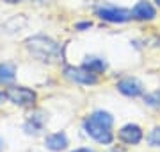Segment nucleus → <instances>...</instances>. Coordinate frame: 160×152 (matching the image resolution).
Listing matches in <instances>:
<instances>
[{
    "label": "nucleus",
    "instance_id": "1",
    "mask_svg": "<svg viewBox=\"0 0 160 152\" xmlns=\"http://www.w3.org/2000/svg\"><path fill=\"white\" fill-rule=\"evenodd\" d=\"M25 45L27 50L43 63H57L62 56L61 45L46 36H32L25 41Z\"/></svg>",
    "mask_w": 160,
    "mask_h": 152
},
{
    "label": "nucleus",
    "instance_id": "2",
    "mask_svg": "<svg viewBox=\"0 0 160 152\" xmlns=\"http://www.w3.org/2000/svg\"><path fill=\"white\" fill-rule=\"evenodd\" d=\"M112 122H114V118L110 117L107 111H96L86 120L84 127H86V133L91 136L92 140H96L98 143L107 145L114 138L112 136V131H110Z\"/></svg>",
    "mask_w": 160,
    "mask_h": 152
},
{
    "label": "nucleus",
    "instance_id": "3",
    "mask_svg": "<svg viewBox=\"0 0 160 152\" xmlns=\"http://www.w3.org/2000/svg\"><path fill=\"white\" fill-rule=\"evenodd\" d=\"M6 99L11 100L12 104L16 106H32L38 100V95H36L34 90L30 88H25V86H11V88H7L6 91Z\"/></svg>",
    "mask_w": 160,
    "mask_h": 152
},
{
    "label": "nucleus",
    "instance_id": "4",
    "mask_svg": "<svg viewBox=\"0 0 160 152\" xmlns=\"http://www.w3.org/2000/svg\"><path fill=\"white\" fill-rule=\"evenodd\" d=\"M64 75L71 82H78V84H96V73H91L89 70L82 68H75V66H66L64 68Z\"/></svg>",
    "mask_w": 160,
    "mask_h": 152
},
{
    "label": "nucleus",
    "instance_id": "5",
    "mask_svg": "<svg viewBox=\"0 0 160 152\" xmlns=\"http://www.w3.org/2000/svg\"><path fill=\"white\" fill-rule=\"evenodd\" d=\"M98 16L105 20V22H112V24H123L132 20V11L126 9H118V7H102L98 9Z\"/></svg>",
    "mask_w": 160,
    "mask_h": 152
},
{
    "label": "nucleus",
    "instance_id": "6",
    "mask_svg": "<svg viewBox=\"0 0 160 152\" xmlns=\"http://www.w3.org/2000/svg\"><path fill=\"white\" fill-rule=\"evenodd\" d=\"M118 90L123 95H126V97H139V95H142L144 86H142V82L137 81V79L126 77V79H121L118 82Z\"/></svg>",
    "mask_w": 160,
    "mask_h": 152
},
{
    "label": "nucleus",
    "instance_id": "7",
    "mask_svg": "<svg viewBox=\"0 0 160 152\" xmlns=\"http://www.w3.org/2000/svg\"><path fill=\"white\" fill-rule=\"evenodd\" d=\"M119 140L128 143V145H137L139 141L142 140V131L135 123H128L119 131Z\"/></svg>",
    "mask_w": 160,
    "mask_h": 152
},
{
    "label": "nucleus",
    "instance_id": "8",
    "mask_svg": "<svg viewBox=\"0 0 160 152\" xmlns=\"http://www.w3.org/2000/svg\"><path fill=\"white\" fill-rule=\"evenodd\" d=\"M132 16L135 20H153L157 16V13H155V7L149 2L142 0V2H139L137 6L132 9Z\"/></svg>",
    "mask_w": 160,
    "mask_h": 152
},
{
    "label": "nucleus",
    "instance_id": "9",
    "mask_svg": "<svg viewBox=\"0 0 160 152\" xmlns=\"http://www.w3.org/2000/svg\"><path fill=\"white\" fill-rule=\"evenodd\" d=\"M45 145H46V149H50V150H53V152H61L68 147V136L64 134V133L50 134L45 140Z\"/></svg>",
    "mask_w": 160,
    "mask_h": 152
},
{
    "label": "nucleus",
    "instance_id": "10",
    "mask_svg": "<svg viewBox=\"0 0 160 152\" xmlns=\"http://www.w3.org/2000/svg\"><path fill=\"white\" fill-rule=\"evenodd\" d=\"M14 77H16V70H14L12 64L9 63L0 64V84H9V82L14 81Z\"/></svg>",
    "mask_w": 160,
    "mask_h": 152
},
{
    "label": "nucleus",
    "instance_id": "11",
    "mask_svg": "<svg viewBox=\"0 0 160 152\" xmlns=\"http://www.w3.org/2000/svg\"><path fill=\"white\" fill-rule=\"evenodd\" d=\"M84 68L89 70L91 73H100L107 68V63L103 61V59H98V57H87L84 61Z\"/></svg>",
    "mask_w": 160,
    "mask_h": 152
},
{
    "label": "nucleus",
    "instance_id": "12",
    "mask_svg": "<svg viewBox=\"0 0 160 152\" xmlns=\"http://www.w3.org/2000/svg\"><path fill=\"white\" fill-rule=\"evenodd\" d=\"M148 141H149V145H153V147H160V127H155L153 131L149 133Z\"/></svg>",
    "mask_w": 160,
    "mask_h": 152
},
{
    "label": "nucleus",
    "instance_id": "13",
    "mask_svg": "<svg viewBox=\"0 0 160 152\" xmlns=\"http://www.w3.org/2000/svg\"><path fill=\"white\" fill-rule=\"evenodd\" d=\"M87 27H91V24H87V22L86 24H78L77 25V29H87Z\"/></svg>",
    "mask_w": 160,
    "mask_h": 152
},
{
    "label": "nucleus",
    "instance_id": "14",
    "mask_svg": "<svg viewBox=\"0 0 160 152\" xmlns=\"http://www.w3.org/2000/svg\"><path fill=\"white\" fill-rule=\"evenodd\" d=\"M73 152H92L91 149H77V150H73Z\"/></svg>",
    "mask_w": 160,
    "mask_h": 152
},
{
    "label": "nucleus",
    "instance_id": "15",
    "mask_svg": "<svg viewBox=\"0 0 160 152\" xmlns=\"http://www.w3.org/2000/svg\"><path fill=\"white\" fill-rule=\"evenodd\" d=\"M4 2H7V4H18V2H23V0H4Z\"/></svg>",
    "mask_w": 160,
    "mask_h": 152
},
{
    "label": "nucleus",
    "instance_id": "16",
    "mask_svg": "<svg viewBox=\"0 0 160 152\" xmlns=\"http://www.w3.org/2000/svg\"><path fill=\"white\" fill-rule=\"evenodd\" d=\"M4 100H6V93H2V91H0V104H2Z\"/></svg>",
    "mask_w": 160,
    "mask_h": 152
},
{
    "label": "nucleus",
    "instance_id": "17",
    "mask_svg": "<svg viewBox=\"0 0 160 152\" xmlns=\"http://www.w3.org/2000/svg\"><path fill=\"white\" fill-rule=\"evenodd\" d=\"M157 4H158V6H160V0H157Z\"/></svg>",
    "mask_w": 160,
    "mask_h": 152
},
{
    "label": "nucleus",
    "instance_id": "18",
    "mask_svg": "<svg viewBox=\"0 0 160 152\" xmlns=\"http://www.w3.org/2000/svg\"><path fill=\"white\" fill-rule=\"evenodd\" d=\"M0 149H2V141H0Z\"/></svg>",
    "mask_w": 160,
    "mask_h": 152
}]
</instances>
